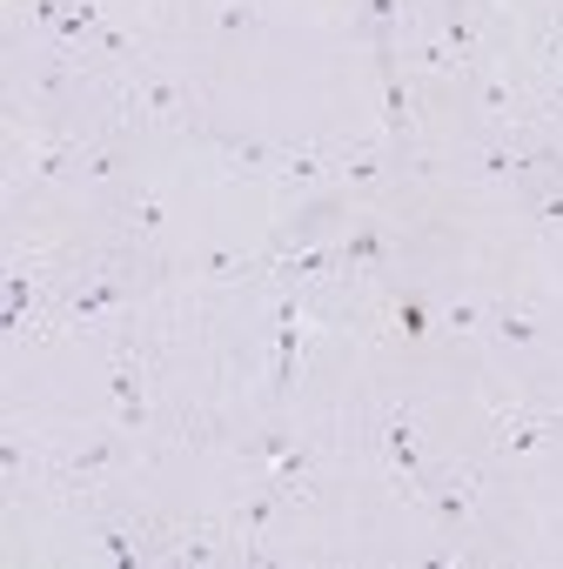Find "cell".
Segmentation results:
<instances>
[{
    "label": "cell",
    "mask_w": 563,
    "mask_h": 569,
    "mask_svg": "<svg viewBox=\"0 0 563 569\" xmlns=\"http://www.w3.org/2000/svg\"><path fill=\"white\" fill-rule=\"evenodd\" d=\"M336 254H343V274H389L403 248H396V234H389L383 221H356V234H349Z\"/></svg>",
    "instance_id": "cell-6"
},
{
    "label": "cell",
    "mask_w": 563,
    "mask_h": 569,
    "mask_svg": "<svg viewBox=\"0 0 563 569\" xmlns=\"http://www.w3.org/2000/svg\"><path fill=\"white\" fill-rule=\"evenodd\" d=\"M115 462H128V429H121V436H88L75 456H61V462L48 469V482H55L61 496H75V489H95Z\"/></svg>",
    "instance_id": "cell-4"
},
{
    "label": "cell",
    "mask_w": 563,
    "mask_h": 569,
    "mask_svg": "<svg viewBox=\"0 0 563 569\" xmlns=\"http://www.w3.org/2000/svg\"><path fill=\"white\" fill-rule=\"evenodd\" d=\"M221 8V34H241V28H255V8L248 0H215Z\"/></svg>",
    "instance_id": "cell-17"
},
{
    "label": "cell",
    "mask_w": 563,
    "mask_h": 569,
    "mask_svg": "<svg viewBox=\"0 0 563 569\" xmlns=\"http://www.w3.org/2000/svg\"><path fill=\"white\" fill-rule=\"evenodd\" d=\"M423 509L456 536L463 522H470V509H476V489H470V476L456 469V476H429V489H423Z\"/></svg>",
    "instance_id": "cell-7"
},
{
    "label": "cell",
    "mask_w": 563,
    "mask_h": 569,
    "mask_svg": "<svg viewBox=\"0 0 563 569\" xmlns=\"http://www.w3.org/2000/svg\"><path fill=\"white\" fill-rule=\"evenodd\" d=\"M389 329H396L403 342H416V336H429V309H423V296H416V289H403V296L389 302Z\"/></svg>",
    "instance_id": "cell-13"
},
{
    "label": "cell",
    "mask_w": 563,
    "mask_h": 569,
    "mask_svg": "<svg viewBox=\"0 0 563 569\" xmlns=\"http://www.w3.org/2000/svg\"><path fill=\"white\" fill-rule=\"evenodd\" d=\"M383 449H389V469H396L403 496L423 502L429 469H423V442H416V416H409V409H383Z\"/></svg>",
    "instance_id": "cell-5"
},
{
    "label": "cell",
    "mask_w": 563,
    "mask_h": 569,
    "mask_svg": "<svg viewBox=\"0 0 563 569\" xmlns=\"http://www.w3.org/2000/svg\"><path fill=\"white\" fill-rule=\"evenodd\" d=\"M115 114L128 121H155V128H201V88L175 81V74H135V81H108L101 88Z\"/></svg>",
    "instance_id": "cell-2"
},
{
    "label": "cell",
    "mask_w": 563,
    "mask_h": 569,
    "mask_svg": "<svg viewBox=\"0 0 563 569\" xmlns=\"http://www.w3.org/2000/svg\"><path fill=\"white\" fill-rule=\"evenodd\" d=\"M496 342H510V349H523V342H536V316L530 309H490V322H483Z\"/></svg>",
    "instance_id": "cell-14"
},
{
    "label": "cell",
    "mask_w": 563,
    "mask_h": 569,
    "mask_svg": "<svg viewBox=\"0 0 563 569\" xmlns=\"http://www.w3.org/2000/svg\"><path fill=\"white\" fill-rule=\"evenodd\" d=\"M115 214H121V228H128V234L155 241V234H161V221H168V194H161V188H135Z\"/></svg>",
    "instance_id": "cell-12"
},
{
    "label": "cell",
    "mask_w": 563,
    "mask_h": 569,
    "mask_svg": "<svg viewBox=\"0 0 563 569\" xmlns=\"http://www.w3.org/2000/svg\"><path fill=\"white\" fill-rule=\"evenodd\" d=\"M470 81H476V94H483V114H490V128H496V134H510V128L523 121V114H516V94H510V81H503L490 61H476V68H470Z\"/></svg>",
    "instance_id": "cell-10"
},
{
    "label": "cell",
    "mask_w": 563,
    "mask_h": 569,
    "mask_svg": "<svg viewBox=\"0 0 563 569\" xmlns=\"http://www.w3.org/2000/svg\"><path fill=\"white\" fill-rule=\"evenodd\" d=\"M443 322H450L456 336H483V322H490V309H476V302H456V309H450Z\"/></svg>",
    "instance_id": "cell-16"
},
{
    "label": "cell",
    "mask_w": 563,
    "mask_h": 569,
    "mask_svg": "<svg viewBox=\"0 0 563 569\" xmlns=\"http://www.w3.org/2000/svg\"><path fill=\"white\" fill-rule=\"evenodd\" d=\"M81 154H88V141L81 134H28V161H34V174H48V181H61V174H81Z\"/></svg>",
    "instance_id": "cell-8"
},
{
    "label": "cell",
    "mask_w": 563,
    "mask_h": 569,
    "mask_svg": "<svg viewBox=\"0 0 563 569\" xmlns=\"http://www.w3.org/2000/svg\"><path fill=\"white\" fill-rule=\"evenodd\" d=\"M115 168H121V154H115V148H101V141H88L81 174H88V181H115Z\"/></svg>",
    "instance_id": "cell-15"
},
{
    "label": "cell",
    "mask_w": 563,
    "mask_h": 569,
    "mask_svg": "<svg viewBox=\"0 0 563 569\" xmlns=\"http://www.w3.org/2000/svg\"><path fill=\"white\" fill-rule=\"evenodd\" d=\"M108 382H115V402H121V429L141 436V429H148V396H141V362H135V349L115 356V376H108Z\"/></svg>",
    "instance_id": "cell-9"
},
{
    "label": "cell",
    "mask_w": 563,
    "mask_h": 569,
    "mask_svg": "<svg viewBox=\"0 0 563 569\" xmlns=\"http://www.w3.org/2000/svg\"><path fill=\"white\" fill-rule=\"evenodd\" d=\"M536 214H543V228H563V194H550V201H543Z\"/></svg>",
    "instance_id": "cell-18"
},
{
    "label": "cell",
    "mask_w": 563,
    "mask_h": 569,
    "mask_svg": "<svg viewBox=\"0 0 563 569\" xmlns=\"http://www.w3.org/2000/svg\"><path fill=\"white\" fill-rule=\"evenodd\" d=\"M490 456L516 462V456H536V449H556L563 442V409L556 416H530V409H496L490 416Z\"/></svg>",
    "instance_id": "cell-3"
},
{
    "label": "cell",
    "mask_w": 563,
    "mask_h": 569,
    "mask_svg": "<svg viewBox=\"0 0 563 569\" xmlns=\"http://www.w3.org/2000/svg\"><path fill=\"white\" fill-rule=\"evenodd\" d=\"M376 68H383V108H389V148H409V134H416V114H409V94H403V68H396V54H376Z\"/></svg>",
    "instance_id": "cell-11"
},
{
    "label": "cell",
    "mask_w": 563,
    "mask_h": 569,
    "mask_svg": "<svg viewBox=\"0 0 563 569\" xmlns=\"http://www.w3.org/2000/svg\"><path fill=\"white\" fill-rule=\"evenodd\" d=\"M55 296H61L55 329L88 336V329H101L108 316H128V309L141 302V268H135V261H108V268H95V274H68V281H55Z\"/></svg>",
    "instance_id": "cell-1"
}]
</instances>
